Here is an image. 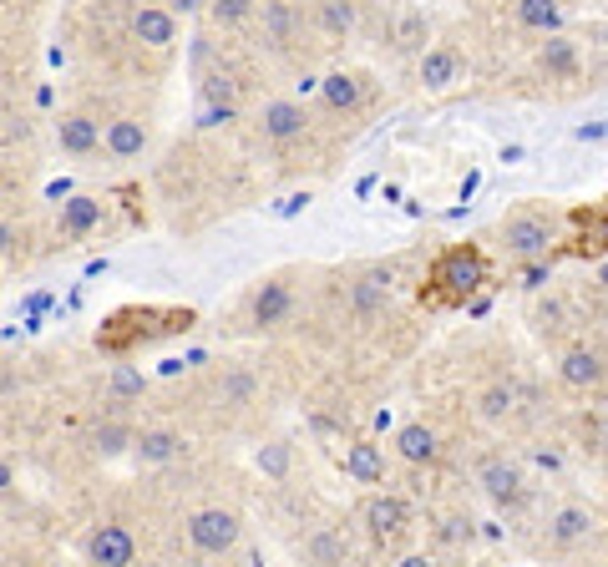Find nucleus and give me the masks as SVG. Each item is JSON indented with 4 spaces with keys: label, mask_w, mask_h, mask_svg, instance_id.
I'll return each instance as SVG.
<instances>
[{
    "label": "nucleus",
    "mask_w": 608,
    "mask_h": 567,
    "mask_svg": "<svg viewBox=\"0 0 608 567\" xmlns=\"http://www.w3.org/2000/svg\"><path fill=\"white\" fill-rule=\"evenodd\" d=\"M482 284H487V254L477 249V243H456V249H446L431 264V274L421 284V304L456 309V304H467Z\"/></svg>",
    "instance_id": "nucleus-1"
},
{
    "label": "nucleus",
    "mask_w": 608,
    "mask_h": 567,
    "mask_svg": "<svg viewBox=\"0 0 608 567\" xmlns=\"http://www.w3.org/2000/svg\"><path fill=\"white\" fill-rule=\"evenodd\" d=\"M193 324V309H117L102 330H97V350L107 355H132L137 345L158 340V335H178Z\"/></svg>",
    "instance_id": "nucleus-2"
},
{
    "label": "nucleus",
    "mask_w": 608,
    "mask_h": 567,
    "mask_svg": "<svg viewBox=\"0 0 608 567\" xmlns=\"http://www.w3.org/2000/svg\"><path fill=\"white\" fill-rule=\"evenodd\" d=\"M558 243V218L538 208H517L502 218V249L512 259H548Z\"/></svg>",
    "instance_id": "nucleus-3"
},
{
    "label": "nucleus",
    "mask_w": 608,
    "mask_h": 567,
    "mask_svg": "<svg viewBox=\"0 0 608 567\" xmlns=\"http://www.w3.org/2000/svg\"><path fill=\"white\" fill-rule=\"evenodd\" d=\"M239 532H244L239 512H223V507H203V512H193V522H188V542H193L198 552H228V547L239 542Z\"/></svg>",
    "instance_id": "nucleus-4"
},
{
    "label": "nucleus",
    "mask_w": 608,
    "mask_h": 567,
    "mask_svg": "<svg viewBox=\"0 0 608 567\" xmlns=\"http://www.w3.org/2000/svg\"><path fill=\"white\" fill-rule=\"evenodd\" d=\"M87 557H92L97 567H132L137 542H132V532H127L122 522H102V527H92V537H87Z\"/></svg>",
    "instance_id": "nucleus-5"
},
{
    "label": "nucleus",
    "mask_w": 608,
    "mask_h": 567,
    "mask_svg": "<svg viewBox=\"0 0 608 567\" xmlns=\"http://www.w3.org/2000/svg\"><path fill=\"white\" fill-rule=\"evenodd\" d=\"M573 223H578V238L568 243L563 254H573V259H608V208H578Z\"/></svg>",
    "instance_id": "nucleus-6"
},
{
    "label": "nucleus",
    "mask_w": 608,
    "mask_h": 567,
    "mask_svg": "<svg viewBox=\"0 0 608 567\" xmlns=\"http://www.w3.org/2000/svg\"><path fill=\"white\" fill-rule=\"evenodd\" d=\"M477 481H482V492H487L497 507H517V502L527 497V486H522V471H517L512 461H487Z\"/></svg>",
    "instance_id": "nucleus-7"
},
{
    "label": "nucleus",
    "mask_w": 608,
    "mask_h": 567,
    "mask_svg": "<svg viewBox=\"0 0 608 567\" xmlns=\"http://www.w3.org/2000/svg\"><path fill=\"white\" fill-rule=\"evenodd\" d=\"M365 527H370V537H401L406 527H411V507L401 502V497H370L365 502Z\"/></svg>",
    "instance_id": "nucleus-8"
},
{
    "label": "nucleus",
    "mask_w": 608,
    "mask_h": 567,
    "mask_svg": "<svg viewBox=\"0 0 608 567\" xmlns=\"http://www.w3.org/2000/svg\"><path fill=\"white\" fill-rule=\"evenodd\" d=\"M304 127H310V112L299 102H264V137L269 142H294V137H304Z\"/></svg>",
    "instance_id": "nucleus-9"
},
{
    "label": "nucleus",
    "mask_w": 608,
    "mask_h": 567,
    "mask_svg": "<svg viewBox=\"0 0 608 567\" xmlns=\"http://www.w3.org/2000/svg\"><path fill=\"white\" fill-rule=\"evenodd\" d=\"M289 309H294V289H289L284 279H269V284L254 294V324H259V330H274V324H284Z\"/></svg>",
    "instance_id": "nucleus-10"
},
{
    "label": "nucleus",
    "mask_w": 608,
    "mask_h": 567,
    "mask_svg": "<svg viewBox=\"0 0 608 567\" xmlns=\"http://www.w3.org/2000/svg\"><path fill=\"white\" fill-rule=\"evenodd\" d=\"M132 31H137V41L158 46V51L178 41V21H173V11H158V6H142V11L132 16Z\"/></svg>",
    "instance_id": "nucleus-11"
},
{
    "label": "nucleus",
    "mask_w": 608,
    "mask_h": 567,
    "mask_svg": "<svg viewBox=\"0 0 608 567\" xmlns=\"http://www.w3.org/2000/svg\"><path fill=\"white\" fill-rule=\"evenodd\" d=\"M254 16H264V41H269V46H289V41H294L299 11L289 6V0H259Z\"/></svg>",
    "instance_id": "nucleus-12"
},
{
    "label": "nucleus",
    "mask_w": 608,
    "mask_h": 567,
    "mask_svg": "<svg viewBox=\"0 0 608 567\" xmlns=\"http://www.w3.org/2000/svg\"><path fill=\"white\" fill-rule=\"evenodd\" d=\"M345 476H355V481H365V486L386 481V456H380V446H375V441H355V446L345 451Z\"/></svg>",
    "instance_id": "nucleus-13"
},
{
    "label": "nucleus",
    "mask_w": 608,
    "mask_h": 567,
    "mask_svg": "<svg viewBox=\"0 0 608 567\" xmlns=\"http://www.w3.org/2000/svg\"><path fill=\"white\" fill-rule=\"evenodd\" d=\"M320 92H325V107H330V112H360V102H365L360 76H350V71H330V76L320 81Z\"/></svg>",
    "instance_id": "nucleus-14"
},
{
    "label": "nucleus",
    "mask_w": 608,
    "mask_h": 567,
    "mask_svg": "<svg viewBox=\"0 0 608 567\" xmlns=\"http://www.w3.org/2000/svg\"><path fill=\"white\" fill-rule=\"evenodd\" d=\"M56 142L66 147V152H76V157H87V152H97V142H102V132H97V122L92 117H61L56 122Z\"/></svg>",
    "instance_id": "nucleus-15"
},
{
    "label": "nucleus",
    "mask_w": 608,
    "mask_h": 567,
    "mask_svg": "<svg viewBox=\"0 0 608 567\" xmlns=\"http://www.w3.org/2000/svg\"><path fill=\"white\" fill-rule=\"evenodd\" d=\"M386 299H391V269H370V274H360L355 289H350V304H355L360 314L386 309Z\"/></svg>",
    "instance_id": "nucleus-16"
},
{
    "label": "nucleus",
    "mask_w": 608,
    "mask_h": 567,
    "mask_svg": "<svg viewBox=\"0 0 608 567\" xmlns=\"http://www.w3.org/2000/svg\"><path fill=\"white\" fill-rule=\"evenodd\" d=\"M517 26L543 31V36H558V26H563V6H558V0H517Z\"/></svg>",
    "instance_id": "nucleus-17"
},
{
    "label": "nucleus",
    "mask_w": 608,
    "mask_h": 567,
    "mask_svg": "<svg viewBox=\"0 0 608 567\" xmlns=\"http://www.w3.org/2000/svg\"><path fill=\"white\" fill-rule=\"evenodd\" d=\"M456 76H462V61H456V51H446V46H431V51L421 56V81H426L431 92L451 87Z\"/></svg>",
    "instance_id": "nucleus-18"
},
{
    "label": "nucleus",
    "mask_w": 608,
    "mask_h": 567,
    "mask_svg": "<svg viewBox=\"0 0 608 567\" xmlns=\"http://www.w3.org/2000/svg\"><path fill=\"white\" fill-rule=\"evenodd\" d=\"M142 147H147V127L137 117H117L107 127V152L112 157H142Z\"/></svg>",
    "instance_id": "nucleus-19"
},
{
    "label": "nucleus",
    "mask_w": 608,
    "mask_h": 567,
    "mask_svg": "<svg viewBox=\"0 0 608 567\" xmlns=\"http://www.w3.org/2000/svg\"><path fill=\"white\" fill-rule=\"evenodd\" d=\"M102 223V198H71L66 208H61V233L66 238H82V233H92Z\"/></svg>",
    "instance_id": "nucleus-20"
},
{
    "label": "nucleus",
    "mask_w": 608,
    "mask_h": 567,
    "mask_svg": "<svg viewBox=\"0 0 608 567\" xmlns=\"http://www.w3.org/2000/svg\"><path fill=\"white\" fill-rule=\"evenodd\" d=\"M558 370H563V380H568L573 390H588V385H598V380H603V360H598L593 350H568Z\"/></svg>",
    "instance_id": "nucleus-21"
},
{
    "label": "nucleus",
    "mask_w": 608,
    "mask_h": 567,
    "mask_svg": "<svg viewBox=\"0 0 608 567\" xmlns=\"http://www.w3.org/2000/svg\"><path fill=\"white\" fill-rule=\"evenodd\" d=\"M396 451H401L411 466H421V461H431V456H436V431H431V426H421V421H411V426H401V431H396Z\"/></svg>",
    "instance_id": "nucleus-22"
},
{
    "label": "nucleus",
    "mask_w": 608,
    "mask_h": 567,
    "mask_svg": "<svg viewBox=\"0 0 608 567\" xmlns=\"http://www.w3.org/2000/svg\"><path fill=\"white\" fill-rule=\"evenodd\" d=\"M132 451H137L147 466H163V461H173V456L183 451V441H178L173 431H142V436L132 441Z\"/></svg>",
    "instance_id": "nucleus-23"
},
{
    "label": "nucleus",
    "mask_w": 608,
    "mask_h": 567,
    "mask_svg": "<svg viewBox=\"0 0 608 567\" xmlns=\"http://www.w3.org/2000/svg\"><path fill=\"white\" fill-rule=\"evenodd\" d=\"M538 61H543V71H553V76H568V71L578 66V46H573V41L558 31V36H548V41H543Z\"/></svg>",
    "instance_id": "nucleus-24"
},
{
    "label": "nucleus",
    "mask_w": 608,
    "mask_h": 567,
    "mask_svg": "<svg viewBox=\"0 0 608 567\" xmlns=\"http://www.w3.org/2000/svg\"><path fill=\"white\" fill-rule=\"evenodd\" d=\"M588 527H593V517H588L583 507H563V512L553 517V527H548V532H553V542H558V547H573V542H583V537H588Z\"/></svg>",
    "instance_id": "nucleus-25"
},
{
    "label": "nucleus",
    "mask_w": 608,
    "mask_h": 567,
    "mask_svg": "<svg viewBox=\"0 0 608 567\" xmlns=\"http://www.w3.org/2000/svg\"><path fill=\"white\" fill-rule=\"evenodd\" d=\"M320 21L330 36H350L355 31V0H320Z\"/></svg>",
    "instance_id": "nucleus-26"
},
{
    "label": "nucleus",
    "mask_w": 608,
    "mask_h": 567,
    "mask_svg": "<svg viewBox=\"0 0 608 567\" xmlns=\"http://www.w3.org/2000/svg\"><path fill=\"white\" fill-rule=\"evenodd\" d=\"M259 11V0H208V16L218 21V26H239V21H249Z\"/></svg>",
    "instance_id": "nucleus-27"
},
{
    "label": "nucleus",
    "mask_w": 608,
    "mask_h": 567,
    "mask_svg": "<svg viewBox=\"0 0 608 567\" xmlns=\"http://www.w3.org/2000/svg\"><path fill=\"white\" fill-rule=\"evenodd\" d=\"M92 441H97V456H122V451H127V446H132L137 436H132L127 426H102V431H97Z\"/></svg>",
    "instance_id": "nucleus-28"
},
{
    "label": "nucleus",
    "mask_w": 608,
    "mask_h": 567,
    "mask_svg": "<svg viewBox=\"0 0 608 567\" xmlns=\"http://www.w3.org/2000/svg\"><path fill=\"white\" fill-rule=\"evenodd\" d=\"M512 400H517L512 385H492V390L482 395V416H487V421H502V416L512 411Z\"/></svg>",
    "instance_id": "nucleus-29"
},
{
    "label": "nucleus",
    "mask_w": 608,
    "mask_h": 567,
    "mask_svg": "<svg viewBox=\"0 0 608 567\" xmlns=\"http://www.w3.org/2000/svg\"><path fill=\"white\" fill-rule=\"evenodd\" d=\"M310 557H315L320 567H340V542H335L330 532H315V537H310Z\"/></svg>",
    "instance_id": "nucleus-30"
},
{
    "label": "nucleus",
    "mask_w": 608,
    "mask_h": 567,
    "mask_svg": "<svg viewBox=\"0 0 608 567\" xmlns=\"http://www.w3.org/2000/svg\"><path fill=\"white\" fill-rule=\"evenodd\" d=\"M259 466H264L269 476H284V471H289V446H264V451H259Z\"/></svg>",
    "instance_id": "nucleus-31"
},
{
    "label": "nucleus",
    "mask_w": 608,
    "mask_h": 567,
    "mask_svg": "<svg viewBox=\"0 0 608 567\" xmlns=\"http://www.w3.org/2000/svg\"><path fill=\"white\" fill-rule=\"evenodd\" d=\"M538 330H548V335L563 330V304H558V299H548V304L538 309Z\"/></svg>",
    "instance_id": "nucleus-32"
},
{
    "label": "nucleus",
    "mask_w": 608,
    "mask_h": 567,
    "mask_svg": "<svg viewBox=\"0 0 608 567\" xmlns=\"http://www.w3.org/2000/svg\"><path fill=\"white\" fill-rule=\"evenodd\" d=\"M223 122H234V107L228 102H208L203 117H198V127H223Z\"/></svg>",
    "instance_id": "nucleus-33"
},
{
    "label": "nucleus",
    "mask_w": 608,
    "mask_h": 567,
    "mask_svg": "<svg viewBox=\"0 0 608 567\" xmlns=\"http://www.w3.org/2000/svg\"><path fill=\"white\" fill-rule=\"evenodd\" d=\"M426 41V26H421V16H406L401 21V46H421Z\"/></svg>",
    "instance_id": "nucleus-34"
},
{
    "label": "nucleus",
    "mask_w": 608,
    "mask_h": 567,
    "mask_svg": "<svg viewBox=\"0 0 608 567\" xmlns=\"http://www.w3.org/2000/svg\"><path fill=\"white\" fill-rule=\"evenodd\" d=\"M112 390H117V395H137V390H142V375H137V370H117V375H112Z\"/></svg>",
    "instance_id": "nucleus-35"
},
{
    "label": "nucleus",
    "mask_w": 608,
    "mask_h": 567,
    "mask_svg": "<svg viewBox=\"0 0 608 567\" xmlns=\"http://www.w3.org/2000/svg\"><path fill=\"white\" fill-rule=\"evenodd\" d=\"M446 537H451V542H462V537H472V522H462V517H456V522H446Z\"/></svg>",
    "instance_id": "nucleus-36"
},
{
    "label": "nucleus",
    "mask_w": 608,
    "mask_h": 567,
    "mask_svg": "<svg viewBox=\"0 0 608 567\" xmlns=\"http://www.w3.org/2000/svg\"><path fill=\"white\" fill-rule=\"evenodd\" d=\"M11 249H16V228L0 223V254H11Z\"/></svg>",
    "instance_id": "nucleus-37"
},
{
    "label": "nucleus",
    "mask_w": 608,
    "mask_h": 567,
    "mask_svg": "<svg viewBox=\"0 0 608 567\" xmlns=\"http://www.w3.org/2000/svg\"><path fill=\"white\" fill-rule=\"evenodd\" d=\"M396 567H436V562H431V557H426V552H411V557H401V562H396Z\"/></svg>",
    "instance_id": "nucleus-38"
},
{
    "label": "nucleus",
    "mask_w": 608,
    "mask_h": 567,
    "mask_svg": "<svg viewBox=\"0 0 608 567\" xmlns=\"http://www.w3.org/2000/svg\"><path fill=\"white\" fill-rule=\"evenodd\" d=\"M228 395L244 400V395H249V380H244V375H234V380H228Z\"/></svg>",
    "instance_id": "nucleus-39"
},
{
    "label": "nucleus",
    "mask_w": 608,
    "mask_h": 567,
    "mask_svg": "<svg viewBox=\"0 0 608 567\" xmlns=\"http://www.w3.org/2000/svg\"><path fill=\"white\" fill-rule=\"evenodd\" d=\"M304 203H310V193H294V198H284V208H279V213H299Z\"/></svg>",
    "instance_id": "nucleus-40"
},
{
    "label": "nucleus",
    "mask_w": 608,
    "mask_h": 567,
    "mask_svg": "<svg viewBox=\"0 0 608 567\" xmlns=\"http://www.w3.org/2000/svg\"><path fill=\"white\" fill-rule=\"evenodd\" d=\"M208 0H173V11H183V16H193V11H203Z\"/></svg>",
    "instance_id": "nucleus-41"
},
{
    "label": "nucleus",
    "mask_w": 608,
    "mask_h": 567,
    "mask_svg": "<svg viewBox=\"0 0 608 567\" xmlns=\"http://www.w3.org/2000/svg\"><path fill=\"white\" fill-rule=\"evenodd\" d=\"M11 481H16V476H11V461H0V497L11 492Z\"/></svg>",
    "instance_id": "nucleus-42"
},
{
    "label": "nucleus",
    "mask_w": 608,
    "mask_h": 567,
    "mask_svg": "<svg viewBox=\"0 0 608 567\" xmlns=\"http://www.w3.org/2000/svg\"><path fill=\"white\" fill-rule=\"evenodd\" d=\"M598 284L608 289V259H598Z\"/></svg>",
    "instance_id": "nucleus-43"
},
{
    "label": "nucleus",
    "mask_w": 608,
    "mask_h": 567,
    "mask_svg": "<svg viewBox=\"0 0 608 567\" xmlns=\"http://www.w3.org/2000/svg\"><path fill=\"white\" fill-rule=\"evenodd\" d=\"M21 567H31V562H21Z\"/></svg>",
    "instance_id": "nucleus-44"
}]
</instances>
